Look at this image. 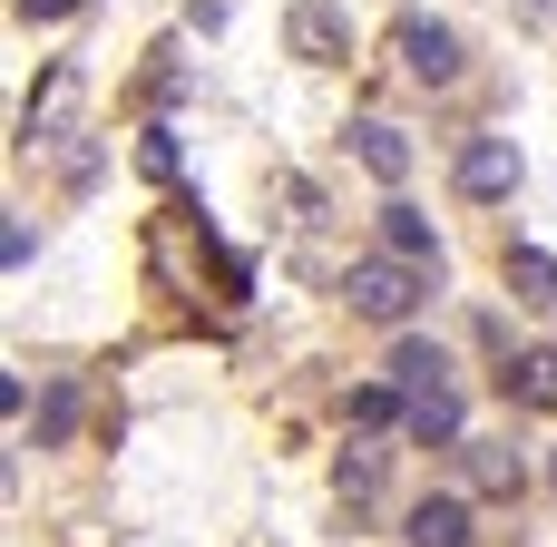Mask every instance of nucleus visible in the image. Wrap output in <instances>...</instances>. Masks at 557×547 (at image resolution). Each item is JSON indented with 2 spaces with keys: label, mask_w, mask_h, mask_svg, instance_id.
I'll return each mask as SVG.
<instances>
[{
  "label": "nucleus",
  "mask_w": 557,
  "mask_h": 547,
  "mask_svg": "<svg viewBox=\"0 0 557 547\" xmlns=\"http://www.w3.org/2000/svg\"><path fill=\"white\" fill-rule=\"evenodd\" d=\"M431 274H441V264H421V254H392V245H382V254H362V264L343 274V303H352L362 323H392V333H401V323L421 313Z\"/></svg>",
  "instance_id": "f257e3e1"
},
{
  "label": "nucleus",
  "mask_w": 557,
  "mask_h": 547,
  "mask_svg": "<svg viewBox=\"0 0 557 547\" xmlns=\"http://www.w3.org/2000/svg\"><path fill=\"white\" fill-rule=\"evenodd\" d=\"M392 49H401V69H411L421 88H450V78H460V29H441V20H401Z\"/></svg>",
  "instance_id": "f03ea898"
},
{
  "label": "nucleus",
  "mask_w": 557,
  "mask_h": 547,
  "mask_svg": "<svg viewBox=\"0 0 557 547\" xmlns=\"http://www.w3.org/2000/svg\"><path fill=\"white\" fill-rule=\"evenodd\" d=\"M284 39H294L304 59H352V20H343L333 0H294V20H284Z\"/></svg>",
  "instance_id": "7ed1b4c3"
},
{
  "label": "nucleus",
  "mask_w": 557,
  "mask_h": 547,
  "mask_svg": "<svg viewBox=\"0 0 557 547\" xmlns=\"http://www.w3.org/2000/svg\"><path fill=\"white\" fill-rule=\"evenodd\" d=\"M509 186H519V147H509V137H470V147H460V196L490 206V196H509Z\"/></svg>",
  "instance_id": "20e7f679"
},
{
  "label": "nucleus",
  "mask_w": 557,
  "mask_h": 547,
  "mask_svg": "<svg viewBox=\"0 0 557 547\" xmlns=\"http://www.w3.org/2000/svg\"><path fill=\"white\" fill-rule=\"evenodd\" d=\"M509 294L529 303V313H557V254H539V245H509Z\"/></svg>",
  "instance_id": "39448f33"
},
{
  "label": "nucleus",
  "mask_w": 557,
  "mask_h": 547,
  "mask_svg": "<svg viewBox=\"0 0 557 547\" xmlns=\"http://www.w3.org/2000/svg\"><path fill=\"white\" fill-rule=\"evenodd\" d=\"M352 157H362L382 186H401V176H411V147H401V127H382V117H362V127H352Z\"/></svg>",
  "instance_id": "423d86ee"
},
{
  "label": "nucleus",
  "mask_w": 557,
  "mask_h": 547,
  "mask_svg": "<svg viewBox=\"0 0 557 547\" xmlns=\"http://www.w3.org/2000/svg\"><path fill=\"white\" fill-rule=\"evenodd\" d=\"M401 538L411 547H470V509H460V499H421Z\"/></svg>",
  "instance_id": "0eeeda50"
},
{
  "label": "nucleus",
  "mask_w": 557,
  "mask_h": 547,
  "mask_svg": "<svg viewBox=\"0 0 557 547\" xmlns=\"http://www.w3.org/2000/svg\"><path fill=\"white\" fill-rule=\"evenodd\" d=\"M499 382H509V401H529V411H557V343H548V352H519Z\"/></svg>",
  "instance_id": "6e6552de"
},
{
  "label": "nucleus",
  "mask_w": 557,
  "mask_h": 547,
  "mask_svg": "<svg viewBox=\"0 0 557 547\" xmlns=\"http://www.w3.org/2000/svg\"><path fill=\"white\" fill-rule=\"evenodd\" d=\"M382 245H392V254L441 264V235H431V215H421V206H382Z\"/></svg>",
  "instance_id": "1a4fd4ad"
},
{
  "label": "nucleus",
  "mask_w": 557,
  "mask_h": 547,
  "mask_svg": "<svg viewBox=\"0 0 557 547\" xmlns=\"http://www.w3.org/2000/svg\"><path fill=\"white\" fill-rule=\"evenodd\" d=\"M392 382H401V401H421V391H450V362H441L431 343H401V352H392Z\"/></svg>",
  "instance_id": "9d476101"
},
{
  "label": "nucleus",
  "mask_w": 557,
  "mask_h": 547,
  "mask_svg": "<svg viewBox=\"0 0 557 547\" xmlns=\"http://www.w3.org/2000/svg\"><path fill=\"white\" fill-rule=\"evenodd\" d=\"M411 440L460 450V391H421V401H411Z\"/></svg>",
  "instance_id": "9b49d317"
},
{
  "label": "nucleus",
  "mask_w": 557,
  "mask_h": 547,
  "mask_svg": "<svg viewBox=\"0 0 557 547\" xmlns=\"http://www.w3.org/2000/svg\"><path fill=\"white\" fill-rule=\"evenodd\" d=\"M460 450H470V440H460ZM470 480H480L490 499H519V480H529V470H519V450H470Z\"/></svg>",
  "instance_id": "f8f14e48"
},
{
  "label": "nucleus",
  "mask_w": 557,
  "mask_h": 547,
  "mask_svg": "<svg viewBox=\"0 0 557 547\" xmlns=\"http://www.w3.org/2000/svg\"><path fill=\"white\" fill-rule=\"evenodd\" d=\"M69 431H78V391H69V382H59V391H49V401H39V421H29V440H39V450H59V440H69Z\"/></svg>",
  "instance_id": "ddd939ff"
},
{
  "label": "nucleus",
  "mask_w": 557,
  "mask_h": 547,
  "mask_svg": "<svg viewBox=\"0 0 557 547\" xmlns=\"http://www.w3.org/2000/svg\"><path fill=\"white\" fill-rule=\"evenodd\" d=\"M352 421H372V431H382V421H411L401 382H362V391H352Z\"/></svg>",
  "instance_id": "4468645a"
},
{
  "label": "nucleus",
  "mask_w": 557,
  "mask_h": 547,
  "mask_svg": "<svg viewBox=\"0 0 557 547\" xmlns=\"http://www.w3.org/2000/svg\"><path fill=\"white\" fill-rule=\"evenodd\" d=\"M333 480H343V499H372V489H382V450H343Z\"/></svg>",
  "instance_id": "2eb2a0df"
},
{
  "label": "nucleus",
  "mask_w": 557,
  "mask_h": 547,
  "mask_svg": "<svg viewBox=\"0 0 557 547\" xmlns=\"http://www.w3.org/2000/svg\"><path fill=\"white\" fill-rule=\"evenodd\" d=\"M519 10H529V20H557V0H519Z\"/></svg>",
  "instance_id": "dca6fc26"
},
{
  "label": "nucleus",
  "mask_w": 557,
  "mask_h": 547,
  "mask_svg": "<svg viewBox=\"0 0 557 547\" xmlns=\"http://www.w3.org/2000/svg\"><path fill=\"white\" fill-rule=\"evenodd\" d=\"M548 480H557V460H548Z\"/></svg>",
  "instance_id": "f3484780"
}]
</instances>
